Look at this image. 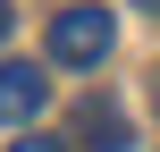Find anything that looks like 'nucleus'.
I'll return each mask as SVG.
<instances>
[{
  "instance_id": "obj_2",
  "label": "nucleus",
  "mask_w": 160,
  "mask_h": 152,
  "mask_svg": "<svg viewBox=\"0 0 160 152\" xmlns=\"http://www.w3.org/2000/svg\"><path fill=\"white\" fill-rule=\"evenodd\" d=\"M68 144H84V152H135V118H127L110 93H84V102L68 110Z\"/></svg>"
},
{
  "instance_id": "obj_3",
  "label": "nucleus",
  "mask_w": 160,
  "mask_h": 152,
  "mask_svg": "<svg viewBox=\"0 0 160 152\" xmlns=\"http://www.w3.org/2000/svg\"><path fill=\"white\" fill-rule=\"evenodd\" d=\"M42 102H51V76L25 68V59H0V127H25Z\"/></svg>"
},
{
  "instance_id": "obj_1",
  "label": "nucleus",
  "mask_w": 160,
  "mask_h": 152,
  "mask_svg": "<svg viewBox=\"0 0 160 152\" xmlns=\"http://www.w3.org/2000/svg\"><path fill=\"white\" fill-rule=\"evenodd\" d=\"M110 42H118V17L110 8H59L51 17V59L59 68H101Z\"/></svg>"
},
{
  "instance_id": "obj_6",
  "label": "nucleus",
  "mask_w": 160,
  "mask_h": 152,
  "mask_svg": "<svg viewBox=\"0 0 160 152\" xmlns=\"http://www.w3.org/2000/svg\"><path fill=\"white\" fill-rule=\"evenodd\" d=\"M135 8H160V0H135Z\"/></svg>"
},
{
  "instance_id": "obj_5",
  "label": "nucleus",
  "mask_w": 160,
  "mask_h": 152,
  "mask_svg": "<svg viewBox=\"0 0 160 152\" xmlns=\"http://www.w3.org/2000/svg\"><path fill=\"white\" fill-rule=\"evenodd\" d=\"M8 25H17V17H8V0H0V42H8Z\"/></svg>"
},
{
  "instance_id": "obj_4",
  "label": "nucleus",
  "mask_w": 160,
  "mask_h": 152,
  "mask_svg": "<svg viewBox=\"0 0 160 152\" xmlns=\"http://www.w3.org/2000/svg\"><path fill=\"white\" fill-rule=\"evenodd\" d=\"M8 152H68V144H51V135H25V144H8Z\"/></svg>"
}]
</instances>
